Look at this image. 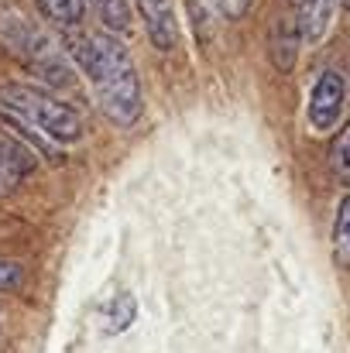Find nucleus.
I'll use <instances>...</instances> for the list:
<instances>
[{"label": "nucleus", "instance_id": "f257e3e1", "mask_svg": "<svg viewBox=\"0 0 350 353\" xmlns=\"http://www.w3.org/2000/svg\"><path fill=\"white\" fill-rule=\"evenodd\" d=\"M66 45L83 76L90 79L100 110L120 127H130L141 117V83L124 41L100 31H72Z\"/></svg>", "mask_w": 350, "mask_h": 353}, {"label": "nucleus", "instance_id": "f03ea898", "mask_svg": "<svg viewBox=\"0 0 350 353\" xmlns=\"http://www.w3.org/2000/svg\"><path fill=\"white\" fill-rule=\"evenodd\" d=\"M0 103L3 110H10L14 117H21L24 123H35L41 134H48L52 141H79L83 137V120L72 107H66L62 100H55L45 90L35 86H7L0 90Z\"/></svg>", "mask_w": 350, "mask_h": 353}, {"label": "nucleus", "instance_id": "7ed1b4c3", "mask_svg": "<svg viewBox=\"0 0 350 353\" xmlns=\"http://www.w3.org/2000/svg\"><path fill=\"white\" fill-rule=\"evenodd\" d=\"M134 3H137V14L148 28L151 45L162 52H172L179 45V21H175L172 0H134Z\"/></svg>", "mask_w": 350, "mask_h": 353}, {"label": "nucleus", "instance_id": "20e7f679", "mask_svg": "<svg viewBox=\"0 0 350 353\" xmlns=\"http://www.w3.org/2000/svg\"><path fill=\"white\" fill-rule=\"evenodd\" d=\"M344 110V79L337 72H323L309 97V120L316 130H330Z\"/></svg>", "mask_w": 350, "mask_h": 353}, {"label": "nucleus", "instance_id": "39448f33", "mask_svg": "<svg viewBox=\"0 0 350 353\" xmlns=\"http://www.w3.org/2000/svg\"><path fill=\"white\" fill-rule=\"evenodd\" d=\"M31 154L17 144V141H7L0 137V196L10 192L14 185H21V179L31 172Z\"/></svg>", "mask_w": 350, "mask_h": 353}, {"label": "nucleus", "instance_id": "423d86ee", "mask_svg": "<svg viewBox=\"0 0 350 353\" xmlns=\"http://www.w3.org/2000/svg\"><path fill=\"white\" fill-rule=\"evenodd\" d=\"M340 3H344V0H302V3H299V28H302V34H306L309 41H320V38L330 31L333 14H337Z\"/></svg>", "mask_w": 350, "mask_h": 353}, {"label": "nucleus", "instance_id": "0eeeda50", "mask_svg": "<svg viewBox=\"0 0 350 353\" xmlns=\"http://www.w3.org/2000/svg\"><path fill=\"white\" fill-rule=\"evenodd\" d=\"M134 316H137V302H134V295L120 292V295H114V299L104 305V312H100V330H104L107 336H117V333L130 330Z\"/></svg>", "mask_w": 350, "mask_h": 353}, {"label": "nucleus", "instance_id": "6e6552de", "mask_svg": "<svg viewBox=\"0 0 350 353\" xmlns=\"http://www.w3.org/2000/svg\"><path fill=\"white\" fill-rule=\"evenodd\" d=\"M295 55H299V31H295V24L282 21L271 34V59L282 72H289L295 65Z\"/></svg>", "mask_w": 350, "mask_h": 353}, {"label": "nucleus", "instance_id": "1a4fd4ad", "mask_svg": "<svg viewBox=\"0 0 350 353\" xmlns=\"http://www.w3.org/2000/svg\"><path fill=\"white\" fill-rule=\"evenodd\" d=\"M35 3H38V10H41L48 21H55V24H62V28L79 24V21H83V10H86V0H35Z\"/></svg>", "mask_w": 350, "mask_h": 353}, {"label": "nucleus", "instance_id": "9d476101", "mask_svg": "<svg viewBox=\"0 0 350 353\" xmlns=\"http://www.w3.org/2000/svg\"><path fill=\"white\" fill-rule=\"evenodd\" d=\"M333 261L340 268H350V196L340 203V213L333 223Z\"/></svg>", "mask_w": 350, "mask_h": 353}, {"label": "nucleus", "instance_id": "9b49d317", "mask_svg": "<svg viewBox=\"0 0 350 353\" xmlns=\"http://www.w3.org/2000/svg\"><path fill=\"white\" fill-rule=\"evenodd\" d=\"M86 3L100 14V21L110 31H127L130 28V7H127V0H86Z\"/></svg>", "mask_w": 350, "mask_h": 353}, {"label": "nucleus", "instance_id": "f8f14e48", "mask_svg": "<svg viewBox=\"0 0 350 353\" xmlns=\"http://www.w3.org/2000/svg\"><path fill=\"white\" fill-rule=\"evenodd\" d=\"M330 165H333V172H337L340 179L350 182V123L333 137V144H330Z\"/></svg>", "mask_w": 350, "mask_h": 353}, {"label": "nucleus", "instance_id": "ddd939ff", "mask_svg": "<svg viewBox=\"0 0 350 353\" xmlns=\"http://www.w3.org/2000/svg\"><path fill=\"white\" fill-rule=\"evenodd\" d=\"M24 285V268L17 261H0V292H17Z\"/></svg>", "mask_w": 350, "mask_h": 353}, {"label": "nucleus", "instance_id": "4468645a", "mask_svg": "<svg viewBox=\"0 0 350 353\" xmlns=\"http://www.w3.org/2000/svg\"><path fill=\"white\" fill-rule=\"evenodd\" d=\"M344 3H347V7H350V0H344Z\"/></svg>", "mask_w": 350, "mask_h": 353}]
</instances>
